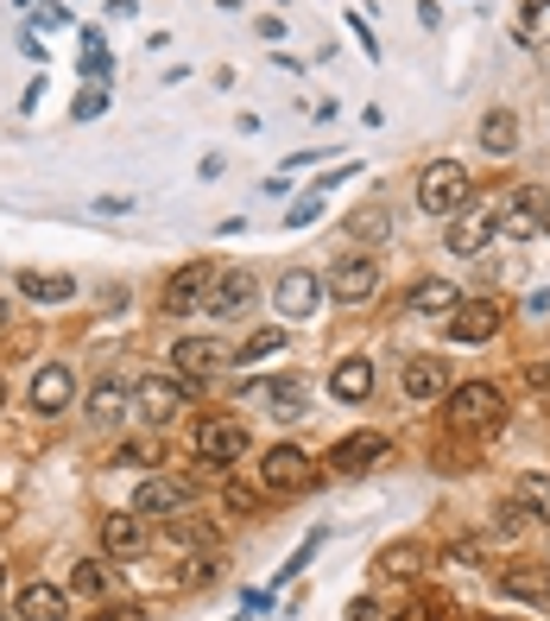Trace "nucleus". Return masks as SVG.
<instances>
[{
	"label": "nucleus",
	"instance_id": "obj_1",
	"mask_svg": "<svg viewBox=\"0 0 550 621\" xmlns=\"http://www.w3.org/2000/svg\"><path fill=\"white\" fill-rule=\"evenodd\" d=\"M469 197H475V184H469V172H462L455 159L425 165V178H418V204H425L430 216H462V209H469Z\"/></svg>",
	"mask_w": 550,
	"mask_h": 621
},
{
	"label": "nucleus",
	"instance_id": "obj_2",
	"mask_svg": "<svg viewBox=\"0 0 550 621\" xmlns=\"http://www.w3.org/2000/svg\"><path fill=\"white\" fill-rule=\"evenodd\" d=\"M506 418V400L494 381H462V388L450 393V425H462V432H487V425H501Z\"/></svg>",
	"mask_w": 550,
	"mask_h": 621
},
{
	"label": "nucleus",
	"instance_id": "obj_3",
	"mask_svg": "<svg viewBox=\"0 0 550 621\" xmlns=\"http://www.w3.org/2000/svg\"><path fill=\"white\" fill-rule=\"evenodd\" d=\"M209 292H216V266H209V260H184L172 280H165V298H158V305H165V317H184V310H197Z\"/></svg>",
	"mask_w": 550,
	"mask_h": 621
},
{
	"label": "nucleus",
	"instance_id": "obj_4",
	"mask_svg": "<svg viewBox=\"0 0 550 621\" xmlns=\"http://www.w3.org/2000/svg\"><path fill=\"white\" fill-rule=\"evenodd\" d=\"M260 476H266V489L273 494H304L310 482H317V464L304 457L298 444H273L266 464H260Z\"/></svg>",
	"mask_w": 550,
	"mask_h": 621
},
{
	"label": "nucleus",
	"instance_id": "obj_5",
	"mask_svg": "<svg viewBox=\"0 0 550 621\" xmlns=\"http://www.w3.org/2000/svg\"><path fill=\"white\" fill-rule=\"evenodd\" d=\"M133 514H146V520L190 514V482H184V476H146L140 494H133Z\"/></svg>",
	"mask_w": 550,
	"mask_h": 621
},
{
	"label": "nucleus",
	"instance_id": "obj_6",
	"mask_svg": "<svg viewBox=\"0 0 550 621\" xmlns=\"http://www.w3.org/2000/svg\"><path fill=\"white\" fill-rule=\"evenodd\" d=\"M177 413H184V381L146 374V381L133 388V418H146V425H172Z\"/></svg>",
	"mask_w": 550,
	"mask_h": 621
},
{
	"label": "nucleus",
	"instance_id": "obj_7",
	"mask_svg": "<svg viewBox=\"0 0 550 621\" xmlns=\"http://www.w3.org/2000/svg\"><path fill=\"white\" fill-rule=\"evenodd\" d=\"M197 457L202 464H241V457H248V425H234V418H202Z\"/></svg>",
	"mask_w": 550,
	"mask_h": 621
},
{
	"label": "nucleus",
	"instance_id": "obj_8",
	"mask_svg": "<svg viewBox=\"0 0 550 621\" xmlns=\"http://www.w3.org/2000/svg\"><path fill=\"white\" fill-rule=\"evenodd\" d=\"M323 285L342 298V305H367V298L380 292V266H374V260H361V254H354V260H336Z\"/></svg>",
	"mask_w": 550,
	"mask_h": 621
},
{
	"label": "nucleus",
	"instance_id": "obj_9",
	"mask_svg": "<svg viewBox=\"0 0 550 621\" xmlns=\"http://www.w3.org/2000/svg\"><path fill=\"white\" fill-rule=\"evenodd\" d=\"M501 317L506 310L494 305V298H462V305L450 310V337L455 342H487V337H501Z\"/></svg>",
	"mask_w": 550,
	"mask_h": 621
},
{
	"label": "nucleus",
	"instance_id": "obj_10",
	"mask_svg": "<svg viewBox=\"0 0 550 621\" xmlns=\"http://www.w3.org/2000/svg\"><path fill=\"white\" fill-rule=\"evenodd\" d=\"M386 450H393V444L380 438V432H354V438H342L329 450V469H336V476H367L374 464H386Z\"/></svg>",
	"mask_w": 550,
	"mask_h": 621
},
{
	"label": "nucleus",
	"instance_id": "obj_11",
	"mask_svg": "<svg viewBox=\"0 0 550 621\" xmlns=\"http://www.w3.org/2000/svg\"><path fill=\"white\" fill-rule=\"evenodd\" d=\"M172 362H177L184 381H209V374H222V368H228V349L216 337H184L172 349Z\"/></svg>",
	"mask_w": 550,
	"mask_h": 621
},
{
	"label": "nucleus",
	"instance_id": "obj_12",
	"mask_svg": "<svg viewBox=\"0 0 550 621\" xmlns=\"http://www.w3.org/2000/svg\"><path fill=\"white\" fill-rule=\"evenodd\" d=\"M487 235H501V209H462L450 222V254L455 260H469L487 248Z\"/></svg>",
	"mask_w": 550,
	"mask_h": 621
},
{
	"label": "nucleus",
	"instance_id": "obj_13",
	"mask_svg": "<svg viewBox=\"0 0 550 621\" xmlns=\"http://www.w3.org/2000/svg\"><path fill=\"white\" fill-rule=\"evenodd\" d=\"M399 388H405V400H443V393H450V362L411 356V362L399 368Z\"/></svg>",
	"mask_w": 550,
	"mask_h": 621
},
{
	"label": "nucleus",
	"instance_id": "obj_14",
	"mask_svg": "<svg viewBox=\"0 0 550 621\" xmlns=\"http://www.w3.org/2000/svg\"><path fill=\"white\" fill-rule=\"evenodd\" d=\"M317 298H323V280H317V273H285L278 292H273L278 317H292V324H304V317L317 310Z\"/></svg>",
	"mask_w": 550,
	"mask_h": 621
},
{
	"label": "nucleus",
	"instance_id": "obj_15",
	"mask_svg": "<svg viewBox=\"0 0 550 621\" xmlns=\"http://www.w3.org/2000/svg\"><path fill=\"white\" fill-rule=\"evenodd\" d=\"M248 305H253V273H248V266H228V273H216L209 310H216V317H248Z\"/></svg>",
	"mask_w": 550,
	"mask_h": 621
},
{
	"label": "nucleus",
	"instance_id": "obj_16",
	"mask_svg": "<svg viewBox=\"0 0 550 621\" xmlns=\"http://www.w3.org/2000/svg\"><path fill=\"white\" fill-rule=\"evenodd\" d=\"M501 235L506 241H531V235H544V197H538V190H519V197L501 209Z\"/></svg>",
	"mask_w": 550,
	"mask_h": 621
},
{
	"label": "nucleus",
	"instance_id": "obj_17",
	"mask_svg": "<svg viewBox=\"0 0 550 621\" xmlns=\"http://www.w3.org/2000/svg\"><path fill=\"white\" fill-rule=\"evenodd\" d=\"M70 393H76V381H70V368L64 362H51V368H38L32 374V413H64L70 406Z\"/></svg>",
	"mask_w": 550,
	"mask_h": 621
},
{
	"label": "nucleus",
	"instance_id": "obj_18",
	"mask_svg": "<svg viewBox=\"0 0 550 621\" xmlns=\"http://www.w3.org/2000/svg\"><path fill=\"white\" fill-rule=\"evenodd\" d=\"M101 552H108V558L146 552V514H108L101 520Z\"/></svg>",
	"mask_w": 550,
	"mask_h": 621
},
{
	"label": "nucleus",
	"instance_id": "obj_19",
	"mask_svg": "<svg viewBox=\"0 0 550 621\" xmlns=\"http://www.w3.org/2000/svg\"><path fill=\"white\" fill-rule=\"evenodd\" d=\"M329 393H336L342 406H361V400L374 393V362H361V356L336 362V368H329Z\"/></svg>",
	"mask_w": 550,
	"mask_h": 621
},
{
	"label": "nucleus",
	"instance_id": "obj_20",
	"mask_svg": "<svg viewBox=\"0 0 550 621\" xmlns=\"http://www.w3.org/2000/svg\"><path fill=\"white\" fill-rule=\"evenodd\" d=\"M501 596L544 602V609H550V565H506V570H501Z\"/></svg>",
	"mask_w": 550,
	"mask_h": 621
},
{
	"label": "nucleus",
	"instance_id": "obj_21",
	"mask_svg": "<svg viewBox=\"0 0 550 621\" xmlns=\"http://www.w3.org/2000/svg\"><path fill=\"white\" fill-rule=\"evenodd\" d=\"M455 305H462V292L450 280H418L405 292V310H418V317H450Z\"/></svg>",
	"mask_w": 550,
	"mask_h": 621
},
{
	"label": "nucleus",
	"instance_id": "obj_22",
	"mask_svg": "<svg viewBox=\"0 0 550 621\" xmlns=\"http://www.w3.org/2000/svg\"><path fill=\"white\" fill-rule=\"evenodd\" d=\"M513 146H519V115H513V108H487V115H481V153L506 159Z\"/></svg>",
	"mask_w": 550,
	"mask_h": 621
},
{
	"label": "nucleus",
	"instance_id": "obj_23",
	"mask_svg": "<svg viewBox=\"0 0 550 621\" xmlns=\"http://www.w3.org/2000/svg\"><path fill=\"white\" fill-rule=\"evenodd\" d=\"M20 615L25 621H70V602L57 584H25L20 590Z\"/></svg>",
	"mask_w": 550,
	"mask_h": 621
},
{
	"label": "nucleus",
	"instance_id": "obj_24",
	"mask_svg": "<svg viewBox=\"0 0 550 621\" xmlns=\"http://www.w3.org/2000/svg\"><path fill=\"white\" fill-rule=\"evenodd\" d=\"M260 400L273 406V418H304L310 413V388H304V381H273V388H260Z\"/></svg>",
	"mask_w": 550,
	"mask_h": 621
},
{
	"label": "nucleus",
	"instance_id": "obj_25",
	"mask_svg": "<svg viewBox=\"0 0 550 621\" xmlns=\"http://www.w3.org/2000/svg\"><path fill=\"white\" fill-rule=\"evenodd\" d=\"M20 292L32 298V305H64L76 292V280L70 273H20Z\"/></svg>",
	"mask_w": 550,
	"mask_h": 621
},
{
	"label": "nucleus",
	"instance_id": "obj_26",
	"mask_svg": "<svg viewBox=\"0 0 550 621\" xmlns=\"http://www.w3.org/2000/svg\"><path fill=\"white\" fill-rule=\"evenodd\" d=\"M349 235L354 241H386V235H393V209L386 204H361L349 216Z\"/></svg>",
	"mask_w": 550,
	"mask_h": 621
},
{
	"label": "nucleus",
	"instance_id": "obj_27",
	"mask_svg": "<svg viewBox=\"0 0 550 621\" xmlns=\"http://www.w3.org/2000/svg\"><path fill=\"white\" fill-rule=\"evenodd\" d=\"M121 413H127V388L121 381H96V393H89V425H114Z\"/></svg>",
	"mask_w": 550,
	"mask_h": 621
},
{
	"label": "nucleus",
	"instance_id": "obj_28",
	"mask_svg": "<svg viewBox=\"0 0 550 621\" xmlns=\"http://www.w3.org/2000/svg\"><path fill=\"white\" fill-rule=\"evenodd\" d=\"M380 570H386V577H418V570H425V545L418 540L386 545V552H380Z\"/></svg>",
	"mask_w": 550,
	"mask_h": 621
},
{
	"label": "nucleus",
	"instance_id": "obj_29",
	"mask_svg": "<svg viewBox=\"0 0 550 621\" xmlns=\"http://www.w3.org/2000/svg\"><path fill=\"white\" fill-rule=\"evenodd\" d=\"M89 83H101L108 70H114V57H108V39H101L96 26H82V64H76Z\"/></svg>",
	"mask_w": 550,
	"mask_h": 621
},
{
	"label": "nucleus",
	"instance_id": "obj_30",
	"mask_svg": "<svg viewBox=\"0 0 550 621\" xmlns=\"http://www.w3.org/2000/svg\"><path fill=\"white\" fill-rule=\"evenodd\" d=\"M70 590H76V596H89V602H101V596H108V565L82 558V565L70 570Z\"/></svg>",
	"mask_w": 550,
	"mask_h": 621
},
{
	"label": "nucleus",
	"instance_id": "obj_31",
	"mask_svg": "<svg viewBox=\"0 0 550 621\" xmlns=\"http://www.w3.org/2000/svg\"><path fill=\"white\" fill-rule=\"evenodd\" d=\"M494 526H501L506 540H519V533L531 526V508L519 501V494H513V501H501V508H494Z\"/></svg>",
	"mask_w": 550,
	"mask_h": 621
},
{
	"label": "nucleus",
	"instance_id": "obj_32",
	"mask_svg": "<svg viewBox=\"0 0 550 621\" xmlns=\"http://www.w3.org/2000/svg\"><path fill=\"white\" fill-rule=\"evenodd\" d=\"M519 501H526L538 520H550V476H526V482H519Z\"/></svg>",
	"mask_w": 550,
	"mask_h": 621
},
{
	"label": "nucleus",
	"instance_id": "obj_33",
	"mask_svg": "<svg viewBox=\"0 0 550 621\" xmlns=\"http://www.w3.org/2000/svg\"><path fill=\"white\" fill-rule=\"evenodd\" d=\"M285 349V330H253L248 349H241V362H260V356H278Z\"/></svg>",
	"mask_w": 550,
	"mask_h": 621
},
{
	"label": "nucleus",
	"instance_id": "obj_34",
	"mask_svg": "<svg viewBox=\"0 0 550 621\" xmlns=\"http://www.w3.org/2000/svg\"><path fill=\"white\" fill-rule=\"evenodd\" d=\"M222 501L234 508V514H260V489H248V482H228Z\"/></svg>",
	"mask_w": 550,
	"mask_h": 621
},
{
	"label": "nucleus",
	"instance_id": "obj_35",
	"mask_svg": "<svg viewBox=\"0 0 550 621\" xmlns=\"http://www.w3.org/2000/svg\"><path fill=\"white\" fill-rule=\"evenodd\" d=\"M114 464H121V469H133V464H158V444H121V450H114Z\"/></svg>",
	"mask_w": 550,
	"mask_h": 621
},
{
	"label": "nucleus",
	"instance_id": "obj_36",
	"mask_svg": "<svg viewBox=\"0 0 550 621\" xmlns=\"http://www.w3.org/2000/svg\"><path fill=\"white\" fill-rule=\"evenodd\" d=\"M101 108H108V89H82V96H76V108H70V115H76V121H96Z\"/></svg>",
	"mask_w": 550,
	"mask_h": 621
},
{
	"label": "nucleus",
	"instance_id": "obj_37",
	"mask_svg": "<svg viewBox=\"0 0 550 621\" xmlns=\"http://www.w3.org/2000/svg\"><path fill=\"white\" fill-rule=\"evenodd\" d=\"M544 7H550V0H526V7H519V39H531V32H538Z\"/></svg>",
	"mask_w": 550,
	"mask_h": 621
},
{
	"label": "nucleus",
	"instance_id": "obj_38",
	"mask_svg": "<svg viewBox=\"0 0 550 621\" xmlns=\"http://www.w3.org/2000/svg\"><path fill=\"white\" fill-rule=\"evenodd\" d=\"M184 584H216V558H190L184 565Z\"/></svg>",
	"mask_w": 550,
	"mask_h": 621
},
{
	"label": "nucleus",
	"instance_id": "obj_39",
	"mask_svg": "<svg viewBox=\"0 0 550 621\" xmlns=\"http://www.w3.org/2000/svg\"><path fill=\"white\" fill-rule=\"evenodd\" d=\"M450 558H455V565H481V545H475V540H455Z\"/></svg>",
	"mask_w": 550,
	"mask_h": 621
},
{
	"label": "nucleus",
	"instance_id": "obj_40",
	"mask_svg": "<svg viewBox=\"0 0 550 621\" xmlns=\"http://www.w3.org/2000/svg\"><path fill=\"white\" fill-rule=\"evenodd\" d=\"M285 222H292V229H304V222H317V197H310V204H298V209H285Z\"/></svg>",
	"mask_w": 550,
	"mask_h": 621
},
{
	"label": "nucleus",
	"instance_id": "obj_41",
	"mask_svg": "<svg viewBox=\"0 0 550 621\" xmlns=\"http://www.w3.org/2000/svg\"><path fill=\"white\" fill-rule=\"evenodd\" d=\"M526 381H531L538 393H550V362H531V368H526Z\"/></svg>",
	"mask_w": 550,
	"mask_h": 621
},
{
	"label": "nucleus",
	"instance_id": "obj_42",
	"mask_svg": "<svg viewBox=\"0 0 550 621\" xmlns=\"http://www.w3.org/2000/svg\"><path fill=\"white\" fill-rule=\"evenodd\" d=\"M96 209H101V216H127L133 204H127V197H96Z\"/></svg>",
	"mask_w": 550,
	"mask_h": 621
},
{
	"label": "nucleus",
	"instance_id": "obj_43",
	"mask_svg": "<svg viewBox=\"0 0 550 621\" xmlns=\"http://www.w3.org/2000/svg\"><path fill=\"white\" fill-rule=\"evenodd\" d=\"M349 621H380V609H374V602H367V596H361V602H354V609H349Z\"/></svg>",
	"mask_w": 550,
	"mask_h": 621
},
{
	"label": "nucleus",
	"instance_id": "obj_44",
	"mask_svg": "<svg viewBox=\"0 0 550 621\" xmlns=\"http://www.w3.org/2000/svg\"><path fill=\"white\" fill-rule=\"evenodd\" d=\"M399 621H437V609H425V602H411V609H399Z\"/></svg>",
	"mask_w": 550,
	"mask_h": 621
},
{
	"label": "nucleus",
	"instance_id": "obj_45",
	"mask_svg": "<svg viewBox=\"0 0 550 621\" xmlns=\"http://www.w3.org/2000/svg\"><path fill=\"white\" fill-rule=\"evenodd\" d=\"M101 621H146V615H140V609H108Z\"/></svg>",
	"mask_w": 550,
	"mask_h": 621
},
{
	"label": "nucleus",
	"instance_id": "obj_46",
	"mask_svg": "<svg viewBox=\"0 0 550 621\" xmlns=\"http://www.w3.org/2000/svg\"><path fill=\"white\" fill-rule=\"evenodd\" d=\"M133 7H140V0H108V13H121V20L133 13Z\"/></svg>",
	"mask_w": 550,
	"mask_h": 621
},
{
	"label": "nucleus",
	"instance_id": "obj_47",
	"mask_svg": "<svg viewBox=\"0 0 550 621\" xmlns=\"http://www.w3.org/2000/svg\"><path fill=\"white\" fill-rule=\"evenodd\" d=\"M0 590H7V565H0Z\"/></svg>",
	"mask_w": 550,
	"mask_h": 621
},
{
	"label": "nucleus",
	"instance_id": "obj_48",
	"mask_svg": "<svg viewBox=\"0 0 550 621\" xmlns=\"http://www.w3.org/2000/svg\"><path fill=\"white\" fill-rule=\"evenodd\" d=\"M0 406H7V381H0Z\"/></svg>",
	"mask_w": 550,
	"mask_h": 621
},
{
	"label": "nucleus",
	"instance_id": "obj_49",
	"mask_svg": "<svg viewBox=\"0 0 550 621\" xmlns=\"http://www.w3.org/2000/svg\"><path fill=\"white\" fill-rule=\"evenodd\" d=\"M544 229H550V204H544Z\"/></svg>",
	"mask_w": 550,
	"mask_h": 621
},
{
	"label": "nucleus",
	"instance_id": "obj_50",
	"mask_svg": "<svg viewBox=\"0 0 550 621\" xmlns=\"http://www.w3.org/2000/svg\"><path fill=\"white\" fill-rule=\"evenodd\" d=\"M0 317H7V305H0Z\"/></svg>",
	"mask_w": 550,
	"mask_h": 621
},
{
	"label": "nucleus",
	"instance_id": "obj_51",
	"mask_svg": "<svg viewBox=\"0 0 550 621\" xmlns=\"http://www.w3.org/2000/svg\"><path fill=\"white\" fill-rule=\"evenodd\" d=\"M544 52H550V45H544Z\"/></svg>",
	"mask_w": 550,
	"mask_h": 621
},
{
	"label": "nucleus",
	"instance_id": "obj_52",
	"mask_svg": "<svg viewBox=\"0 0 550 621\" xmlns=\"http://www.w3.org/2000/svg\"><path fill=\"white\" fill-rule=\"evenodd\" d=\"M0 621H7V615H0Z\"/></svg>",
	"mask_w": 550,
	"mask_h": 621
}]
</instances>
